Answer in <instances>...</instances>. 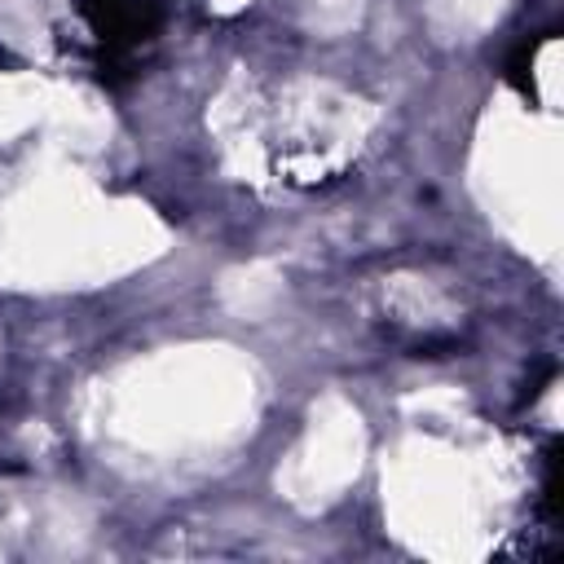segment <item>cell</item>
<instances>
[{"label": "cell", "mask_w": 564, "mask_h": 564, "mask_svg": "<svg viewBox=\"0 0 564 564\" xmlns=\"http://www.w3.org/2000/svg\"><path fill=\"white\" fill-rule=\"evenodd\" d=\"M88 31L101 40L106 53H132L163 26V0H79Z\"/></svg>", "instance_id": "1"}, {"label": "cell", "mask_w": 564, "mask_h": 564, "mask_svg": "<svg viewBox=\"0 0 564 564\" xmlns=\"http://www.w3.org/2000/svg\"><path fill=\"white\" fill-rule=\"evenodd\" d=\"M551 40V31H542V35H533L529 44H520L511 57H507V84L516 88V93H524L529 101H533V57H538V48Z\"/></svg>", "instance_id": "2"}]
</instances>
